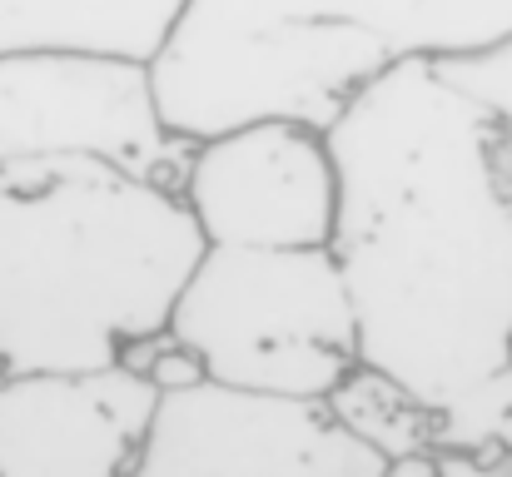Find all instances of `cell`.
Returning a JSON list of instances; mask_svg holds the SVG:
<instances>
[{"instance_id": "obj_1", "label": "cell", "mask_w": 512, "mask_h": 477, "mask_svg": "<svg viewBox=\"0 0 512 477\" xmlns=\"http://www.w3.org/2000/svg\"><path fill=\"white\" fill-rule=\"evenodd\" d=\"M339 174L329 254L358 363L428 408L512 363V189L498 130L433 60H393L324 130Z\"/></svg>"}, {"instance_id": "obj_2", "label": "cell", "mask_w": 512, "mask_h": 477, "mask_svg": "<svg viewBox=\"0 0 512 477\" xmlns=\"http://www.w3.org/2000/svg\"><path fill=\"white\" fill-rule=\"evenodd\" d=\"M204 254L184 199L105 159L0 164V373H90L170 328Z\"/></svg>"}, {"instance_id": "obj_3", "label": "cell", "mask_w": 512, "mask_h": 477, "mask_svg": "<svg viewBox=\"0 0 512 477\" xmlns=\"http://www.w3.org/2000/svg\"><path fill=\"white\" fill-rule=\"evenodd\" d=\"M512 35V0H189L150 60L179 140L254 120L329 130L393 60H443Z\"/></svg>"}, {"instance_id": "obj_4", "label": "cell", "mask_w": 512, "mask_h": 477, "mask_svg": "<svg viewBox=\"0 0 512 477\" xmlns=\"http://www.w3.org/2000/svg\"><path fill=\"white\" fill-rule=\"evenodd\" d=\"M204 383L324 403L358 368V323L329 249L204 244L170 314Z\"/></svg>"}, {"instance_id": "obj_5", "label": "cell", "mask_w": 512, "mask_h": 477, "mask_svg": "<svg viewBox=\"0 0 512 477\" xmlns=\"http://www.w3.org/2000/svg\"><path fill=\"white\" fill-rule=\"evenodd\" d=\"M189 145L170 135L140 60L75 50L0 55V164L105 159L179 194Z\"/></svg>"}, {"instance_id": "obj_6", "label": "cell", "mask_w": 512, "mask_h": 477, "mask_svg": "<svg viewBox=\"0 0 512 477\" xmlns=\"http://www.w3.org/2000/svg\"><path fill=\"white\" fill-rule=\"evenodd\" d=\"M179 199L204 244L329 249L339 174L324 130L299 120H254L189 145Z\"/></svg>"}, {"instance_id": "obj_7", "label": "cell", "mask_w": 512, "mask_h": 477, "mask_svg": "<svg viewBox=\"0 0 512 477\" xmlns=\"http://www.w3.org/2000/svg\"><path fill=\"white\" fill-rule=\"evenodd\" d=\"M388 463L343 433L324 403L259 398L219 383L160 393L130 477H383Z\"/></svg>"}, {"instance_id": "obj_8", "label": "cell", "mask_w": 512, "mask_h": 477, "mask_svg": "<svg viewBox=\"0 0 512 477\" xmlns=\"http://www.w3.org/2000/svg\"><path fill=\"white\" fill-rule=\"evenodd\" d=\"M160 388L135 363L0 373V477H130Z\"/></svg>"}, {"instance_id": "obj_9", "label": "cell", "mask_w": 512, "mask_h": 477, "mask_svg": "<svg viewBox=\"0 0 512 477\" xmlns=\"http://www.w3.org/2000/svg\"><path fill=\"white\" fill-rule=\"evenodd\" d=\"M189 0H0V55L75 50L150 65Z\"/></svg>"}, {"instance_id": "obj_10", "label": "cell", "mask_w": 512, "mask_h": 477, "mask_svg": "<svg viewBox=\"0 0 512 477\" xmlns=\"http://www.w3.org/2000/svg\"><path fill=\"white\" fill-rule=\"evenodd\" d=\"M329 418L339 423L343 433H353L363 448H373L383 463H398V458H423L433 453V433H438V418L423 398H413L398 378L358 363L339 388L324 398Z\"/></svg>"}, {"instance_id": "obj_11", "label": "cell", "mask_w": 512, "mask_h": 477, "mask_svg": "<svg viewBox=\"0 0 512 477\" xmlns=\"http://www.w3.org/2000/svg\"><path fill=\"white\" fill-rule=\"evenodd\" d=\"M433 70L463 90L478 110H488L493 130H498V174L512 189V35L498 45L468 50V55H443L433 60Z\"/></svg>"}, {"instance_id": "obj_12", "label": "cell", "mask_w": 512, "mask_h": 477, "mask_svg": "<svg viewBox=\"0 0 512 477\" xmlns=\"http://www.w3.org/2000/svg\"><path fill=\"white\" fill-rule=\"evenodd\" d=\"M433 418H438L433 453L438 448H503L512 453V363L498 368L493 378L473 383L468 393L438 403Z\"/></svg>"}, {"instance_id": "obj_13", "label": "cell", "mask_w": 512, "mask_h": 477, "mask_svg": "<svg viewBox=\"0 0 512 477\" xmlns=\"http://www.w3.org/2000/svg\"><path fill=\"white\" fill-rule=\"evenodd\" d=\"M433 458V477H508L512 453L503 448H438Z\"/></svg>"}, {"instance_id": "obj_14", "label": "cell", "mask_w": 512, "mask_h": 477, "mask_svg": "<svg viewBox=\"0 0 512 477\" xmlns=\"http://www.w3.org/2000/svg\"><path fill=\"white\" fill-rule=\"evenodd\" d=\"M383 477H433V458L428 453L423 458H398V463H388Z\"/></svg>"}, {"instance_id": "obj_15", "label": "cell", "mask_w": 512, "mask_h": 477, "mask_svg": "<svg viewBox=\"0 0 512 477\" xmlns=\"http://www.w3.org/2000/svg\"><path fill=\"white\" fill-rule=\"evenodd\" d=\"M508 477H512V468H508Z\"/></svg>"}]
</instances>
